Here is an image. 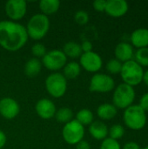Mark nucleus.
Listing matches in <instances>:
<instances>
[{"label": "nucleus", "mask_w": 148, "mask_h": 149, "mask_svg": "<svg viewBox=\"0 0 148 149\" xmlns=\"http://www.w3.org/2000/svg\"><path fill=\"white\" fill-rule=\"evenodd\" d=\"M45 89L54 98H61L67 90V79L60 72H53L45 79Z\"/></svg>", "instance_id": "6"}, {"label": "nucleus", "mask_w": 148, "mask_h": 149, "mask_svg": "<svg viewBox=\"0 0 148 149\" xmlns=\"http://www.w3.org/2000/svg\"><path fill=\"white\" fill-rule=\"evenodd\" d=\"M100 149H122L120 142L118 141L113 140L109 137L102 141Z\"/></svg>", "instance_id": "28"}, {"label": "nucleus", "mask_w": 148, "mask_h": 149, "mask_svg": "<svg viewBox=\"0 0 148 149\" xmlns=\"http://www.w3.org/2000/svg\"><path fill=\"white\" fill-rule=\"evenodd\" d=\"M129 10V4L126 0H108L106 6V13L112 17H121Z\"/></svg>", "instance_id": "13"}, {"label": "nucleus", "mask_w": 148, "mask_h": 149, "mask_svg": "<svg viewBox=\"0 0 148 149\" xmlns=\"http://www.w3.org/2000/svg\"><path fill=\"white\" fill-rule=\"evenodd\" d=\"M125 134V128L120 124H114L108 129L109 138L118 141L121 139Z\"/></svg>", "instance_id": "26"}, {"label": "nucleus", "mask_w": 148, "mask_h": 149, "mask_svg": "<svg viewBox=\"0 0 148 149\" xmlns=\"http://www.w3.org/2000/svg\"><path fill=\"white\" fill-rule=\"evenodd\" d=\"M28 37L34 40H40L45 37L50 30V20L42 13L33 15L25 27Z\"/></svg>", "instance_id": "3"}, {"label": "nucleus", "mask_w": 148, "mask_h": 149, "mask_svg": "<svg viewBox=\"0 0 148 149\" xmlns=\"http://www.w3.org/2000/svg\"><path fill=\"white\" fill-rule=\"evenodd\" d=\"M35 110L37 114L43 120H50L55 116L57 112L56 106L51 100L48 99H41L39 100L36 106Z\"/></svg>", "instance_id": "14"}, {"label": "nucleus", "mask_w": 148, "mask_h": 149, "mask_svg": "<svg viewBox=\"0 0 148 149\" xmlns=\"http://www.w3.org/2000/svg\"><path fill=\"white\" fill-rule=\"evenodd\" d=\"M62 52L66 56V58H80V56L83 53L80 45L74 41L66 42L63 46Z\"/></svg>", "instance_id": "21"}, {"label": "nucleus", "mask_w": 148, "mask_h": 149, "mask_svg": "<svg viewBox=\"0 0 148 149\" xmlns=\"http://www.w3.org/2000/svg\"><path fill=\"white\" fill-rule=\"evenodd\" d=\"M134 52L135 51L133 46L127 42L119 43L114 49L115 58L120 61L121 63H125L133 59Z\"/></svg>", "instance_id": "15"}, {"label": "nucleus", "mask_w": 148, "mask_h": 149, "mask_svg": "<svg viewBox=\"0 0 148 149\" xmlns=\"http://www.w3.org/2000/svg\"><path fill=\"white\" fill-rule=\"evenodd\" d=\"M123 121L127 128L133 131H140L147 123V113L139 105L133 104L124 110Z\"/></svg>", "instance_id": "2"}, {"label": "nucleus", "mask_w": 148, "mask_h": 149, "mask_svg": "<svg viewBox=\"0 0 148 149\" xmlns=\"http://www.w3.org/2000/svg\"><path fill=\"white\" fill-rule=\"evenodd\" d=\"M42 69V62L36 58H30L24 65V73L28 78H34L39 74Z\"/></svg>", "instance_id": "19"}, {"label": "nucleus", "mask_w": 148, "mask_h": 149, "mask_svg": "<svg viewBox=\"0 0 148 149\" xmlns=\"http://www.w3.org/2000/svg\"><path fill=\"white\" fill-rule=\"evenodd\" d=\"M122 149H140V148L138 143L134 141H129L123 146Z\"/></svg>", "instance_id": "34"}, {"label": "nucleus", "mask_w": 148, "mask_h": 149, "mask_svg": "<svg viewBox=\"0 0 148 149\" xmlns=\"http://www.w3.org/2000/svg\"><path fill=\"white\" fill-rule=\"evenodd\" d=\"M146 113L148 112V93H144L140 99V102L138 104Z\"/></svg>", "instance_id": "32"}, {"label": "nucleus", "mask_w": 148, "mask_h": 149, "mask_svg": "<svg viewBox=\"0 0 148 149\" xmlns=\"http://www.w3.org/2000/svg\"><path fill=\"white\" fill-rule=\"evenodd\" d=\"M6 141H7V137L5 134L2 130H0V149H2L5 146Z\"/></svg>", "instance_id": "36"}, {"label": "nucleus", "mask_w": 148, "mask_h": 149, "mask_svg": "<svg viewBox=\"0 0 148 149\" xmlns=\"http://www.w3.org/2000/svg\"><path fill=\"white\" fill-rule=\"evenodd\" d=\"M142 82H144V84L148 87V70L144 72V76H143Z\"/></svg>", "instance_id": "37"}, {"label": "nucleus", "mask_w": 148, "mask_h": 149, "mask_svg": "<svg viewBox=\"0 0 148 149\" xmlns=\"http://www.w3.org/2000/svg\"><path fill=\"white\" fill-rule=\"evenodd\" d=\"M133 60L143 68L148 67V47L137 49L134 52Z\"/></svg>", "instance_id": "25"}, {"label": "nucleus", "mask_w": 148, "mask_h": 149, "mask_svg": "<svg viewBox=\"0 0 148 149\" xmlns=\"http://www.w3.org/2000/svg\"><path fill=\"white\" fill-rule=\"evenodd\" d=\"M106 2H107V1H106V0H95V1L92 3L93 9H94L96 11H99V12L105 11L106 6Z\"/></svg>", "instance_id": "31"}, {"label": "nucleus", "mask_w": 148, "mask_h": 149, "mask_svg": "<svg viewBox=\"0 0 148 149\" xmlns=\"http://www.w3.org/2000/svg\"><path fill=\"white\" fill-rule=\"evenodd\" d=\"M136 98L134 87L130 86L125 83L118 85L113 93V105L117 109H126L133 105Z\"/></svg>", "instance_id": "4"}, {"label": "nucleus", "mask_w": 148, "mask_h": 149, "mask_svg": "<svg viewBox=\"0 0 148 149\" xmlns=\"http://www.w3.org/2000/svg\"><path fill=\"white\" fill-rule=\"evenodd\" d=\"M28 34L24 25L10 20L0 21V45L6 51L17 52L24 46Z\"/></svg>", "instance_id": "1"}, {"label": "nucleus", "mask_w": 148, "mask_h": 149, "mask_svg": "<svg viewBox=\"0 0 148 149\" xmlns=\"http://www.w3.org/2000/svg\"><path fill=\"white\" fill-rule=\"evenodd\" d=\"M120 74L123 83L134 87L142 83L144 68L140 66L136 61L132 59L123 63Z\"/></svg>", "instance_id": "5"}, {"label": "nucleus", "mask_w": 148, "mask_h": 149, "mask_svg": "<svg viewBox=\"0 0 148 149\" xmlns=\"http://www.w3.org/2000/svg\"><path fill=\"white\" fill-rule=\"evenodd\" d=\"M140 149H148V146H147V147H145V148H140Z\"/></svg>", "instance_id": "38"}, {"label": "nucleus", "mask_w": 148, "mask_h": 149, "mask_svg": "<svg viewBox=\"0 0 148 149\" xmlns=\"http://www.w3.org/2000/svg\"><path fill=\"white\" fill-rule=\"evenodd\" d=\"M4 10L10 21L22 19L27 11V3L24 0H9L5 3Z\"/></svg>", "instance_id": "10"}, {"label": "nucleus", "mask_w": 148, "mask_h": 149, "mask_svg": "<svg viewBox=\"0 0 148 149\" xmlns=\"http://www.w3.org/2000/svg\"><path fill=\"white\" fill-rule=\"evenodd\" d=\"M42 65L51 72H58L64 68L67 63V58L60 50H51L42 58Z\"/></svg>", "instance_id": "9"}, {"label": "nucleus", "mask_w": 148, "mask_h": 149, "mask_svg": "<svg viewBox=\"0 0 148 149\" xmlns=\"http://www.w3.org/2000/svg\"><path fill=\"white\" fill-rule=\"evenodd\" d=\"M80 46H81V49H82L83 53L92 52V44L90 41H88V40L83 41L82 44L80 45Z\"/></svg>", "instance_id": "33"}, {"label": "nucleus", "mask_w": 148, "mask_h": 149, "mask_svg": "<svg viewBox=\"0 0 148 149\" xmlns=\"http://www.w3.org/2000/svg\"><path fill=\"white\" fill-rule=\"evenodd\" d=\"M20 112L18 103L12 98L5 97L0 100V114L6 120L16 118Z\"/></svg>", "instance_id": "12"}, {"label": "nucleus", "mask_w": 148, "mask_h": 149, "mask_svg": "<svg viewBox=\"0 0 148 149\" xmlns=\"http://www.w3.org/2000/svg\"><path fill=\"white\" fill-rule=\"evenodd\" d=\"M81 72V66L78 62L72 61L65 64L63 68V75L66 79H75Z\"/></svg>", "instance_id": "22"}, {"label": "nucleus", "mask_w": 148, "mask_h": 149, "mask_svg": "<svg viewBox=\"0 0 148 149\" xmlns=\"http://www.w3.org/2000/svg\"><path fill=\"white\" fill-rule=\"evenodd\" d=\"M56 120L60 123H68L72 120L73 118V112L69 107H61L59 108L55 113Z\"/></svg>", "instance_id": "24"}, {"label": "nucleus", "mask_w": 148, "mask_h": 149, "mask_svg": "<svg viewBox=\"0 0 148 149\" xmlns=\"http://www.w3.org/2000/svg\"><path fill=\"white\" fill-rule=\"evenodd\" d=\"M38 5L41 13L48 17L55 14L58 10L60 2L58 0H41Z\"/></svg>", "instance_id": "20"}, {"label": "nucleus", "mask_w": 148, "mask_h": 149, "mask_svg": "<svg viewBox=\"0 0 148 149\" xmlns=\"http://www.w3.org/2000/svg\"><path fill=\"white\" fill-rule=\"evenodd\" d=\"M46 48L45 46L41 43H36L31 47V53L34 56V58H43L46 53Z\"/></svg>", "instance_id": "29"}, {"label": "nucleus", "mask_w": 148, "mask_h": 149, "mask_svg": "<svg viewBox=\"0 0 148 149\" xmlns=\"http://www.w3.org/2000/svg\"><path fill=\"white\" fill-rule=\"evenodd\" d=\"M89 134L90 135L97 140V141H103L108 136V127L107 126L99 120L93 121L89 126Z\"/></svg>", "instance_id": "17"}, {"label": "nucleus", "mask_w": 148, "mask_h": 149, "mask_svg": "<svg viewBox=\"0 0 148 149\" xmlns=\"http://www.w3.org/2000/svg\"><path fill=\"white\" fill-rule=\"evenodd\" d=\"M76 149H90V144L86 141L82 140L76 144Z\"/></svg>", "instance_id": "35"}, {"label": "nucleus", "mask_w": 148, "mask_h": 149, "mask_svg": "<svg viewBox=\"0 0 148 149\" xmlns=\"http://www.w3.org/2000/svg\"><path fill=\"white\" fill-rule=\"evenodd\" d=\"M62 136L66 143L70 145H76L84 140L85 127H83L76 120H72L65 124L62 130Z\"/></svg>", "instance_id": "8"}, {"label": "nucleus", "mask_w": 148, "mask_h": 149, "mask_svg": "<svg viewBox=\"0 0 148 149\" xmlns=\"http://www.w3.org/2000/svg\"><path fill=\"white\" fill-rule=\"evenodd\" d=\"M118 109L111 103L101 104L97 109V115L102 120H111L116 117Z\"/></svg>", "instance_id": "18"}, {"label": "nucleus", "mask_w": 148, "mask_h": 149, "mask_svg": "<svg viewBox=\"0 0 148 149\" xmlns=\"http://www.w3.org/2000/svg\"><path fill=\"white\" fill-rule=\"evenodd\" d=\"M79 65L86 72L97 73L103 66V60L99 54L90 52L82 53L79 58Z\"/></svg>", "instance_id": "11"}, {"label": "nucleus", "mask_w": 148, "mask_h": 149, "mask_svg": "<svg viewBox=\"0 0 148 149\" xmlns=\"http://www.w3.org/2000/svg\"><path fill=\"white\" fill-rule=\"evenodd\" d=\"M74 20L80 25H85L89 22V15L85 10H78L74 15Z\"/></svg>", "instance_id": "30"}, {"label": "nucleus", "mask_w": 148, "mask_h": 149, "mask_svg": "<svg viewBox=\"0 0 148 149\" xmlns=\"http://www.w3.org/2000/svg\"><path fill=\"white\" fill-rule=\"evenodd\" d=\"M122 65L123 63H121L118 59L112 58L106 63V71L111 74H120L121 68H122Z\"/></svg>", "instance_id": "27"}, {"label": "nucleus", "mask_w": 148, "mask_h": 149, "mask_svg": "<svg viewBox=\"0 0 148 149\" xmlns=\"http://www.w3.org/2000/svg\"><path fill=\"white\" fill-rule=\"evenodd\" d=\"M115 88V81L108 74L106 73H95L91 80L89 85V90L92 93H107L113 91Z\"/></svg>", "instance_id": "7"}, {"label": "nucleus", "mask_w": 148, "mask_h": 149, "mask_svg": "<svg viewBox=\"0 0 148 149\" xmlns=\"http://www.w3.org/2000/svg\"><path fill=\"white\" fill-rule=\"evenodd\" d=\"M93 113L90 109L87 108H83L78 112L76 114V120L80 123L83 127L85 126H90L93 122Z\"/></svg>", "instance_id": "23"}, {"label": "nucleus", "mask_w": 148, "mask_h": 149, "mask_svg": "<svg viewBox=\"0 0 148 149\" xmlns=\"http://www.w3.org/2000/svg\"><path fill=\"white\" fill-rule=\"evenodd\" d=\"M130 41L133 48L140 49L148 47L147 28H138L134 30L130 35Z\"/></svg>", "instance_id": "16"}]
</instances>
